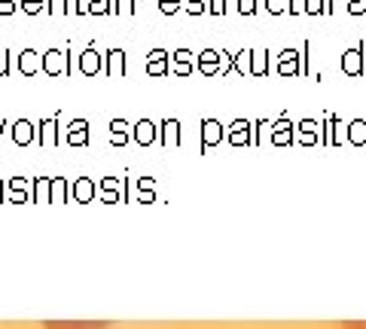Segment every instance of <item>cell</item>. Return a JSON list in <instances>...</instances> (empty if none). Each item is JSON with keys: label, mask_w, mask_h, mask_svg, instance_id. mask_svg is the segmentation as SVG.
I'll return each mask as SVG.
<instances>
[{"label": "cell", "mask_w": 366, "mask_h": 329, "mask_svg": "<svg viewBox=\"0 0 366 329\" xmlns=\"http://www.w3.org/2000/svg\"><path fill=\"white\" fill-rule=\"evenodd\" d=\"M266 9H269V16L290 13V0H266Z\"/></svg>", "instance_id": "cell-19"}, {"label": "cell", "mask_w": 366, "mask_h": 329, "mask_svg": "<svg viewBox=\"0 0 366 329\" xmlns=\"http://www.w3.org/2000/svg\"><path fill=\"white\" fill-rule=\"evenodd\" d=\"M272 140H274V143H290V140H293V126H290L287 113H281V119H278V126H274Z\"/></svg>", "instance_id": "cell-12"}, {"label": "cell", "mask_w": 366, "mask_h": 329, "mask_svg": "<svg viewBox=\"0 0 366 329\" xmlns=\"http://www.w3.org/2000/svg\"><path fill=\"white\" fill-rule=\"evenodd\" d=\"M107 13H113L110 0H89L86 4V16H107Z\"/></svg>", "instance_id": "cell-15"}, {"label": "cell", "mask_w": 366, "mask_h": 329, "mask_svg": "<svg viewBox=\"0 0 366 329\" xmlns=\"http://www.w3.org/2000/svg\"><path fill=\"white\" fill-rule=\"evenodd\" d=\"M348 13L351 16H366V0H348Z\"/></svg>", "instance_id": "cell-30"}, {"label": "cell", "mask_w": 366, "mask_h": 329, "mask_svg": "<svg viewBox=\"0 0 366 329\" xmlns=\"http://www.w3.org/2000/svg\"><path fill=\"white\" fill-rule=\"evenodd\" d=\"M16 140L18 143H28L30 140V122L28 119H18L16 122Z\"/></svg>", "instance_id": "cell-20"}, {"label": "cell", "mask_w": 366, "mask_h": 329, "mask_svg": "<svg viewBox=\"0 0 366 329\" xmlns=\"http://www.w3.org/2000/svg\"><path fill=\"white\" fill-rule=\"evenodd\" d=\"M159 9H162L165 16H174L177 9H180V0H159Z\"/></svg>", "instance_id": "cell-27"}, {"label": "cell", "mask_w": 366, "mask_h": 329, "mask_svg": "<svg viewBox=\"0 0 366 329\" xmlns=\"http://www.w3.org/2000/svg\"><path fill=\"white\" fill-rule=\"evenodd\" d=\"M208 13L211 16H223L226 13V0H208Z\"/></svg>", "instance_id": "cell-29"}, {"label": "cell", "mask_w": 366, "mask_h": 329, "mask_svg": "<svg viewBox=\"0 0 366 329\" xmlns=\"http://www.w3.org/2000/svg\"><path fill=\"white\" fill-rule=\"evenodd\" d=\"M104 74L107 77H126V52L122 49H107L104 55Z\"/></svg>", "instance_id": "cell-10"}, {"label": "cell", "mask_w": 366, "mask_h": 329, "mask_svg": "<svg viewBox=\"0 0 366 329\" xmlns=\"http://www.w3.org/2000/svg\"><path fill=\"white\" fill-rule=\"evenodd\" d=\"M229 128H232L229 131V140L232 143H248V135H250V122L248 119H235Z\"/></svg>", "instance_id": "cell-13"}, {"label": "cell", "mask_w": 366, "mask_h": 329, "mask_svg": "<svg viewBox=\"0 0 366 329\" xmlns=\"http://www.w3.org/2000/svg\"><path fill=\"white\" fill-rule=\"evenodd\" d=\"M152 135H156L152 122H150V119H140V122H138V140H140V143H150V140H152Z\"/></svg>", "instance_id": "cell-17"}, {"label": "cell", "mask_w": 366, "mask_h": 329, "mask_svg": "<svg viewBox=\"0 0 366 329\" xmlns=\"http://www.w3.org/2000/svg\"><path fill=\"white\" fill-rule=\"evenodd\" d=\"M342 74L345 77H363L366 74V43L357 40L351 49L342 52Z\"/></svg>", "instance_id": "cell-1"}, {"label": "cell", "mask_w": 366, "mask_h": 329, "mask_svg": "<svg viewBox=\"0 0 366 329\" xmlns=\"http://www.w3.org/2000/svg\"><path fill=\"white\" fill-rule=\"evenodd\" d=\"M187 13L189 16H205L208 13V0H187Z\"/></svg>", "instance_id": "cell-22"}, {"label": "cell", "mask_w": 366, "mask_h": 329, "mask_svg": "<svg viewBox=\"0 0 366 329\" xmlns=\"http://www.w3.org/2000/svg\"><path fill=\"white\" fill-rule=\"evenodd\" d=\"M55 122H58V113L52 119H43V126H40L43 128V143H55Z\"/></svg>", "instance_id": "cell-18"}, {"label": "cell", "mask_w": 366, "mask_h": 329, "mask_svg": "<svg viewBox=\"0 0 366 329\" xmlns=\"http://www.w3.org/2000/svg\"><path fill=\"white\" fill-rule=\"evenodd\" d=\"M220 58H223V52H217V49H205V52H199V55H196L199 74H205V77H217V74H223Z\"/></svg>", "instance_id": "cell-6"}, {"label": "cell", "mask_w": 366, "mask_h": 329, "mask_svg": "<svg viewBox=\"0 0 366 329\" xmlns=\"http://www.w3.org/2000/svg\"><path fill=\"white\" fill-rule=\"evenodd\" d=\"M345 329H366V323H354L351 320V323H345Z\"/></svg>", "instance_id": "cell-35"}, {"label": "cell", "mask_w": 366, "mask_h": 329, "mask_svg": "<svg viewBox=\"0 0 366 329\" xmlns=\"http://www.w3.org/2000/svg\"><path fill=\"white\" fill-rule=\"evenodd\" d=\"M49 9H52V13H67V6H65V0H49Z\"/></svg>", "instance_id": "cell-34"}, {"label": "cell", "mask_w": 366, "mask_h": 329, "mask_svg": "<svg viewBox=\"0 0 366 329\" xmlns=\"http://www.w3.org/2000/svg\"><path fill=\"white\" fill-rule=\"evenodd\" d=\"M348 138H351V143H363L366 140V122L363 119L351 122V126H348Z\"/></svg>", "instance_id": "cell-16"}, {"label": "cell", "mask_w": 366, "mask_h": 329, "mask_svg": "<svg viewBox=\"0 0 366 329\" xmlns=\"http://www.w3.org/2000/svg\"><path fill=\"white\" fill-rule=\"evenodd\" d=\"M238 13L241 16H253L257 13V0H238Z\"/></svg>", "instance_id": "cell-28"}, {"label": "cell", "mask_w": 366, "mask_h": 329, "mask_svg": "<svg viewBox=\"0 0 366 329\" xmlns=\"http://www.w3.org/2000/svg\"><path fill=\"white\" fill-rule=\"evenodd\" d=\"M314 128H318V122H314V119H302V122H299V131H302V140H305V143L314 140Z\"/></svg>", "instance_id": "cell-21"}, {"label": "cell", "mask_w": 366, "mask_h": 329, "mask_svg": "<svg viewBox=\"0 0 366 329\" xmlns=\"http://www.w3.org/2000/svg\"><path fill=\"white\" fill-rule=\"evenodd\" d=\"M162 128H165V140H177V128H180L177 119H165L162 122Z\"/></svg>", "instance_id": "cell-26"}, {"label": "cell", "mask_w": 366, "mask_h": 329, "mask_svg": "<svg viewBox=\"0 0 366 329\" xmlns=\"http://www.w3.org/2000/svg\"><path fill=\"white\" fill-rule=\"evenodd\" d=\"M223 138V126L217 119H201V143L211 147V143H217Z\"/></svg>", "instance_id": "cell-11"}, {"label": "cell", "mask_w": 366, "mask_h": 329, "mask_svg": "<svg viewBox=\"0 0 366 329\" xmlns=\"http://www.w3.org/2000/svg\"><path fill=\"white\" fill-rule=\"evenodd\" d=\"M171 74H177V77L196 74V65H192L189 49H174V52H171Z\"/></svg>", "instance_id": "cell-7"}, {"label": "cell", "mask_w": 366, "mask_h": 329, "mask_svg": "<svg viewBox=\"0 0 366 329\" xmlns=\"http://www.w3.org/2000/svg\"><path fill=\"white\" fill-rule=\"evenodd\" d=\"M248 74L250 77L269 74V49H248Z\"/></svg>", "instance_id": "cell-8"}, {"label": "cell", "mask_w": 366, "mask_h": 329, "mask_svg": "<svg viewBox=\"0 0 366 329\" xmlns=\"http://www.w3.org/2000/svg\"><path fill=\"white\" fill-rule=\"evenodd\" d=\"M302 55L296 52V49H281L278 55V65H274V70H278L281 77H302Z\"/></svg>", "instance_id": "cell-4"}, {"label": "cell", "mask_w": 366, "mask_h": 329, "mask_svg": "<svg viewBox=\"0 0 366 329\" xmlns=\"http://www.w3.org/2000/svg\"><path fill=\"white\" fill-rule=\"evenodd\" d=\"M113 13H116V16H122V13H126V16H135V0H116V4H113Z\"/></svg>", "instance_id": "cell-25"}, {"label": "cell", "mask_w": 366, "mask_h": 329, "mask_svg": "<svg viewBox=\"0 0 366 329\" xmlns=\"http://www.w3.org/2000/svg\"><path fill=\"white\" fill-rule=\"evenodd\" d=\"M171 74V52L152 49L147 55V77H168Z\"/></svg>", "instance_id": "cell-5"}, {"label": "cell", "mask_w": 366, "mask_h": 329, "mask_svg": "<svg viewBox=\"0 0 366 329\" xmlns=\"http://www.w3.org/2000/svg\"><path fill=\"white\" fill-rule=\"evenodd\" d=\"M46 329H107V323H92V326H58V323H46Z\"/></svg>", "instance_id": "cell-31"}, {"label": "cell", "mask_w": 366, "mask_h": 329, "mask_svg": "<svg viewBox=\"0 0 366 329\" xmlns=\"http://www.w3.org/2000/svg\"><path fill=\"white\" fill-rule=\"evenodd\" d=\"M79 74H86V77L104 74V55H98L95 43H89L83 52H79Z\"/></svg>", "instance_id": "cell-3"}, {"label": "cell", "mask_w": 366, "mask_h": 329, "mask_svg": "<svg viewBox=\"0 0 366 329\" xmlns=\"http://www.w3.org/2000/svg\"><path fill=\"white\" fill-rule=\"evenodd\" d=\"M18 70H22L25 77H34L37 70H43V55L34 52V49H22V52H18Z\"/></svg>", "instance_id": "cell-9"}, {"label": "cell", "mask_w": 366, "mask_h": 329, "mask_svg": "<svg viewBox=\"0 0 366 329\" xmlns=\"http://www.w3.org/2000/svg\"><path fill=\"white\" fill-rule=\"evenodd\" d=\"M86 128H89V122H86V119H77L74 126H70L67 140H70V143H86V140H89V131H86Z\"/></svg>", "instance_id": "cell-14"}, {"label": "cell", "mask_w": 366, "mask_h": 329, "mask_svg": "<svg viewBox=\"0 0 366 329\" xmlns=\"http://www.w3.org/2000/svg\"><path fill=\"white\" fill-rule=\"evenodd\" d=\"M9 74V52L4 49V52H0V77H6Z\"/></svg>", "instance_id": "cell-33"}, {"label": "cell", "mask_w": 366, "mask_h": 329, "mask_svg": "<svg viewBox=\"0 0 366 329\" xmlns=\"http://www.w3.org/2000/svg\"><path fill=\"white\" fill-rule=\"evenodd\" d=\"M16 0H0V16H13L16 13Z\"/></svg>", "instance_id": "cell-32"}, {"label": "cell", "mask_w": 366, "mask_h": 329, "mask_svg": "<svg viewBox=\"0 0 366 329\" xmlns=\"http://www.w3.org/2000/svg\"><path fill=\"white\" fill-rule=\"evenodd\" d=\"M43 70L49 77L74 74V65H70V43H67V49H49V52H43Z\"/></svg>", "instance_id": "cell-2"}, {"label": "cell", "mask_w": 366, "mask_h": 329, "mask_svg": "<svg viewBox=\"0 0 366 329\" xmlns=\"http://www.w3.org/2000/svg\"><path fill=\"white\" fill-rule=\"evenodd\" d=\"M110 131H113V143H126V122L122 119L110 122Z\"/></svg>", "instance_id": "cell-23"}, {"label": "cell", "mask_w": 366, "mask_h": 329, "mask_svg": "<svg viewBox=\"0 0 366 329\" xmlns=\"http://www.w3.org/2000/svg\"><path fill=\"white\" fill-rule=\"evenodd\" d=\"M18 9H25L28 16H37L43 9V0H18Z\"/></svg>", "instance_id": "cell-24"}]
</instances>
